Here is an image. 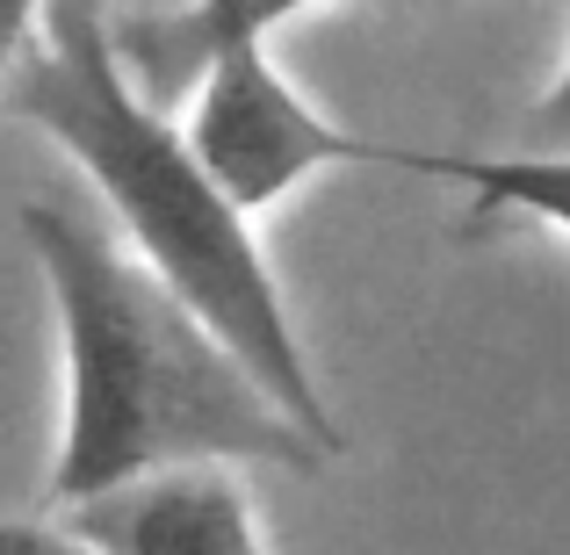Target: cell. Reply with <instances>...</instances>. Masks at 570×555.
Instances as JSON below:
<instances>
[{"mask_svg": "<svg viewBox=\"0 0 570 555\" xmlns=\"http://www.w3.org/2000/svg\"><path fill=\"white\" fill-rule=\"evenodd\" d=\"M22 238L51 281L58 339H66L51 513L188 462H232V469L340 462L95 209H80L72 195L58 202L37 195L22 202Z\"/></svg>", "mask_w": 570, "mask_h": 555, "instance_id": "obj_1", "label": "cell"}, {"mask_svg": "<svg viewBox=\"0 0 570 555\" xmlns=\"http://www.w3.org/2000/svg\"><path fill=\"white\" fill-rule=\"evenodd\" d=\"M8 109L37 123L87 174L124 246L174 296L203 310L209 333L275 389L282 412L304 418L333 455H347V433H340L304 339H296L289 296L253 238V209L217 181L195 138L138 87L101 0L43 8L37 37L8 66Z\"/></svg>", "mask_w": 570, "mask_h": 555, "instance_id": "obj_2", "label": "cell"}, {"mask_svg": "<svg viewBox=\"0 0 570 555\" xmlns=\"http://www.w3.org/2000/svg\"><path fill=\"white\" fill-rule=\"evenodd\" d=\"M101 555H267L253 490L232 462H188V469L138 476L124 490L58 513Z\"/></svg>", "mask_w": 570, "mask_h": 555, "instance_id": "obj_4", "label": "cell"}, {"mask_svg": "<svg viewBox=\"0 0 570 555\" xmlns=\"http://www.w3.org/2000/svg\"><path fill=\"white\" fill-rule=\"evenodd\" d=\"M520 152H570V58L549 80V95L528 109V130H520Z\"/></svg>", "mask_w": 570, "mask_h": 555, "instance_id": "obj_7", "label": "cell"}, {"mask_svg": "<svg viewBox=\"0 0 570 555\" xmlns=\"http://www.w3.org/2000/svg\"><path fill=\"white\" fill-rule=\"evenodd\" d=\"M0 555H101V548H87L66 519H14Z\"/></svg>", "mask_w": 570, "mask_h": 555, "instance_id": "obj_8", "label": "cell"}, {"mask_svg": "<svg viewBox=\"0 0 570 555\" xmlns=\"http://www.w3.org/2000/svg\"><path fill=\"white\" fill-rule=\"evenodd\" d=\"M325 8V0H195L181 22H138V29H116V43H124L130 72H138L145 95H167L174 80H203L209 58L217 51H238V43H267L282 22H296V14Z\"/></svg>", "mask_w": 570, "mask_h": 555, "instance_id": "obj_5", "label": "cell"}, {"mask_svg": "<svg viewBox=\"0 0 570 555\" xmlns=\"http://www.w3.org/2000/svg\"><path fill=\"white\" fill-rule=\"evenodd\" d=\"M43 8H51V0H8V51H22V43L37 37Z\"/></svg>", "mask_w": 570, "mask_h": 555, "instance_id": "obj_9", "label": "cell"}, {"mask_svg": "<svg viewBox=\"0 0 570 555\" xmlns=\"http://www.w3.org/2000/svg\"><path fill=\"white\" fill-rule=\"evenodd\" d=\"M404 174H433L476 195L491 217H528L570 238V152H499V159H448V152H404Z\"/></svg>", "mask_w": 570, "mask_h": 555, "instance_id": "obj_6", "label": "cell"}, {"mask_svg": "<svg viewBox=\"0 0 570 555\" xmlns=\"http://www.w3.org/2000/svg\"><path fill=\"white\" fill-rule=\"evenodd\" d=\"M188 138L246 209L282 202L325 167H404L397 145H368L325 109H311L275 66V43H238V51L209 58Z\"/></svg>", "mask_w": 570, "mask_h": 555, "instance_id": "obj_3", "label": "cell"}]
</instances>
